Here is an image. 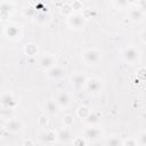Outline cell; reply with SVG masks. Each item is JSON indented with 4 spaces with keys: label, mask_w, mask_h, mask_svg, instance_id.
<instances>
[{
    "label": "cell",
    "mask_w": 146,
    "mask_h": 146,
    "mask_svg": "<svg viewBox=\"0 0 146 146\" xmlns=\"http://www.w3.org/2000/svg\"><path fill=\"white\" fill-rule=\"evenodd\" d=\"M82 57L83 60L88 64H97L102 58V54L97 49H87L83 51Z\"/></svg>",
    "instance_id": "1"
},
{
    "label": "cell",
    "mask_w": 146,
    "mask_h": 146,
    "mask_svg": "<svg viewBox=\"0 0 146 146\" xmlns=\"http://www.w3.org/2000/svg\"><path fill=\"white\" fill-rule=\"evenodd\" d=\"M86 23V18L81 14H72L68 17V25L72 29H81Z\"/></svg>",
    "instance_id": "2"
},
{
    "label": "cell",
    "mask_w": 146,
    "mask_h": 146,
    "mask_svg": "<svg viewBox=\"0 0 146 146\" xmlns=\"http://www.w3.org/2000/svg\"><path fill=\"white\" fill-rule=\"evenodd\" d=\"M0 104L6 110H11L16 106L17 102L11 94H3L0 96Z\"/></svg>",
    "instance_id": "3"
},
{
    "label": "cell",
    "mask_w": 146,
    "mask_h": 146,
    "mask_svg": "<svg viewBox=\"0 0 146 146\" xmlns=\"http://www.w3.org/2000/svg\"><path fill=\"white\" fill-rule=\"evenodd\" d=\"M39 65L44 68V70H49L54 66H56V58L51 55V54H44L40 60H39Z\"/></svg>",
    "instance_id": "4"
},
{
    "label": "cell",
    "mask_w": 146,
    "mask_h": 146,
    "mask_svg": "<svg viewBox=\"0 0 146 146\" xmlns=\"http://www.w3.org/2000/svg\"><path fill=\"white\" fill-rule=\"evenodd\" d=\"M123 58L127 60V62H135L138 59V51L135 47H128L124 49L123 51Z\"/></svg>",
    "instance_id": "5"
},
{
    "label": "cell",
    "mask_w": 146,
    "mask_h": 146,
    "mask_svg": "<svg viewBox=\"0 0 146 146\" xmlns=\"http://www.w3.org/2000/svg\"><path fill=\"white\" fill-rule=\"evenodd\" d=\"M5 128L10 132H17L23 128V123L17 119H10L9 121L6 122Z\"/></svg>",
    "instance_id": "6"
},
{
    "label": "cell",
    "mask_w": 146,
    "mask_h": 146,
    "mask_svg": "<svg viewBox=\"0 0 146 146\" xmlns=\"http://www.w3.org/2000/svg\"><path fill=\"white\" fill-rule=\"evenodd\" d=\"M86 87H87V90L89 92H92V94H97L102 89L100 82L98 80H96V79H89V80H87Z\"/></svg>",
    "instance_id": "7"
},
{
    "label": "cell",
    "mask_w": 146,
    "mask_h": 146,
    "mask_svg": "<svg viewBox=\"0 0 146 146\" xmlns=\"http://www.w3.org/2000/svg\"><path fill=\"white\" fill-rule=\"evenodd\" d=\"M86 82H87V78L83 74H75L72 76V84L76 90L81 89L86 84Z\"/></svg>",
    "instance_id": "8"
},
{
    "label": "cell",
    "mask_w": 146,
    "mask_h": 146,
    "mask_svg": "<svg viewBox=\"0 0 146 146\" xmlns=\"http://www.w3.org/2000/svg\"><path fill=\"white\" fill-rule=\"evenodd\" d=\"M100 136V130L96 127H90L84 130V137L89 140H96Z\"/></svg>",
    "instance_id": "9"
},
{
    "label": "cell",
    "mask_w": 146,
    "mask_h": 146,
    "mask_svg": "<svg viewBox=\"0 0 146 146\" xmlns=\"http://www.w3.org/2000/svg\"><path fill=\"white\" fill-rule=\"evenodd\" d=\"M70 102H71V98H70L68 94L65 92V91L59 92L58 96H57V98H56V103L58 104L59 107H66L70 104Z\"/></svg>",
    "instance_id": "10"
},
{
    "label": "cell",
    "mask_w": 146,
    "mask_h": 146,
    "mask_svg": "<svg viewBox=\"0 0 146 146\" xmlns=\"http://www.w3.org/2000/svg\"><path fill=\"white\" fill-rule=\"evenodd\" d=\"M57 138L60 140V141H64V143H67V141H70V140H72L73 139V136H72V132H71V130L66 127V128H64V129H62L58 133H57Z\"/></svg>",
    "instance_id": "11"
},
{
    "label": "cell",
    "mask_w": 146,
    "mask_h": 146,
    "mask_svg": "<svg viewBox=\"0 0 146 146\" xmlns=\"http://www.w3.org/2000/svg\"><path fill=\"white\" fill-rule=\"evenodd\" d=\"M11 9H13V3H10V2H0V17L2 19H6V17H8Z\"/></svg>",
    "instance_id": "12"
},
{
    "label": "cell",
    "mask_w": 146,
    "mask_h": 146,
    "mask_svg": "<svg viewBox=\"0 0 146 146\" xmlns=\"http://www.w3.org/2000/svg\"><path fill=\"white\" fill-rule=\"evenodd\" d=\"M63 74H64L63 68L59 67V66H57V65L54 66V67H51V68H49V70H47V75H48L49 78H52V79L62 78Z\"/></svg>",
    "instance_id": "13"
},
{
    "label": "cell",
    "mask_w": 146,
    "mask_h": 146,
    "mask_svg": "<svg viewBox=\"0 0 146 146\" xmlns=\"http://www.w3.org/2000/svg\"><path fill=\"white\" fill-rule=\"evenodd\" d=\"M56 139H57V133H55L52 130H48L41 135V140L43 143H47V144L54 143Z\"/></svg>",
    "instance_id": "14"
},
{
    "label": "cell",
    "mask_w": 146,
    "mask_h": 146,
    "mask_svg": "<svg viewBox=\"0 0 146 146\" xmlns=\"http://www.w3.org/2000/svg\"><path fill=\"white\" fill-rule=\"evenodd\" d=\"M6 34L8 38H19V34H21V31H19V27L16 26V25H8L6 27Z\"/></svg>",
    "instance_id": "15"
},
{
    "label": "cell",
    "mask_w": 146,
    "mask_h": 146,
    "mask_svg": "<svg viewBox=\"0 0 146 146\" xmlns=\"http://www.w3.org/2000/svg\"><path fill=\"white\" fill-rule=\"evenodd\" d=\"M143 11L139 8H133L129 11V18L133 22H140L143 19Z\"/></svg>",
    "instance_id": "16"
},
{
    "label": "cell",
    "mask_w": 146,
    "mask_h": 146,
    "mask_svg": "<svg viewBox=\"0 0 146 146\" xmlns=\"http://www.w3.org/2000/svg\"><path fill=\"white\" fill-rule=\"evenodd\" d=\"M46 111L49 113V114H56L59 112V106L58 104L56 103V100H48L46 103Z\"/></svg>",
    "instance_id": "17"
},
{
    "label": "cell",
    "mask_w": 146,
    "mask_h": 146,
    "mask_svg": "<svg viewBox=\"0 0 146 146\" xmlns=\"http://www.w3.org/2000/svg\"><path fill=\"white\" fill-rule=\"evenodd\" d=\"M122 140L119 137H110L108 139H106L105 145L106 146H122Z\"/></svg>",
    "instance_id": "18"
},
{
    "label": "cell",
    "mask_w": 146,
    "mask_h": 146,
    "mask_svg": "<svg viewBox=\"0 0 146 146\" xmlns=\"http://www.w3.org/2000/svg\"><path fill=\"white\" fill-rule=\"evenodd\" d=\"M90 113L89 108L87 106H80L78 110H76V114L79 117H82V119H86L88 116V114Z\"/></svg>",
    "instance_id": "19"
},
{
    "label": "cell",
    "mask_w": 146,
    "mask_h": 146,
    "mask_svg": "<svg viewBox=\"0 0 146 146\" xmlns=\"http://www.w3.org/2000/svg\"><path fill=\"white\" fill-rule=\"evenodd\" d=\"M86 119H87V122L94 124V123H97V122H98V120H99V114L96 113V112H90Z\"/></svg>",
    "instance_id": "20"
},
{
    "label": "cell",
    "mask_w": 146,
    "mask_h": 146,
    "mask_svg": "<svg viewBox=\"0 0 146 146\" xmlns=\"http://www.w3.org/2000/svg\"><path fill=\"white\" fill-rule=\"evenodd\" d=\"M36 51H38V48H36L35 44H33V43L26 44V47H25V52H26L29 56H34V55L36 54Z\"/></svg>",
    "instance_id": "21"
},
{
    "label": "cell",
    "mask_w": 146,
    "mask_h": 146,
    "mask_svg": "<svg viewBox=\"0 0 146 146\" xmlns=\"http://www.w3.org/2000/svg\"><path fill=\"white\" fill-rule=\"evenodd\" d=\"M24 15H25L26 17L32 18V17H35V16L38 15V13H36V9H35V8H33V7H27V8H25V10H24Z\"/></svg>",
    "instance_id": "22"
},
{
    "label": "cell",
    "mask_w": 146,
    "mask_h": 146,
    "mask_svg": "<svg viewBox=\"0 0 146 146\" xmlns=\"http://www.w3.org/2000/svg\"><path fill=\"white\" fill-rule=\"evenodd\" d=\"M137 144H139L140 146H145L146 145V132L145 131H141L139 133V136L137 137Z\"/></svg>",
    "instance_id": "23"
},
{
    "label": "cell",
    "mask_w": 146,
    "mask_h": 146,
    "mask_svg": "<svg viewBox=\"0 0 146 146\" xmlns=\"http://www.w3.org/2000/svg\"><path fill=\"white\" fill-rule=\"evenodd\" d=\"M62 11L65 15H72V7H71V5L70 3H64V6L62 8Z\"/></svg>",
    "instance_id": "24"
},
{
    "label": "cell",
    "mask_w": 146,
    "mask_h": 146,
    "mask_svg": "<svg viewBox=\"0 0 146 146\" xmlns=\"http://www.w3.org/2000/svg\"><path fill=\"white\" fill-rule=\"evenodd\" d=\"M73 122H74V120H73V116H72V115L67 114V115H65V116H64V124H65L66 127L72 125V124H73Z\"/></svg>",
    "instance_id": "25"
},
{
    "label": "cell",
    "mask_w": 146,
    "mask_h": 146,
    "mask_svg": "<svg viewBox=\"0 0 146 146\" xmlns=\"http://www.w3.org/2000/svg\"><path fill=\"white\" fill-rule=\"evenodd\" d=\"M47 122H48V119H47V116H46L44 114H42V115L39 116V119H38V123H39V125H41V127H46Z\"/></svg>",
    "instance_id": "26"
},
{
    "label": "cell",
    "mask_w": 146,
    "mask_h": 146,
    "mask_svg": "<svg viewBox=\"0 0 146 146\" xmlns=\"http://www.w3.org/2000/svg\"><path fill=\"white\" fill-rule=\"evenodd\" d=\"M73 146H86V141H84L83 138L78 137L73 140Z\"/></svg>",
    "instance_id": "27"
},
{
    "label": "cell",
    "mask_w": 146,
    "mask_h": 146,
    "mask_svg": "<svg viewBox=\"0 0 146 146\" xmlns=\"http://www.w3.org/2000/svg\"><path fill=\"white\" fill-rule=\"evenodd\" d=\"M122 146H137V141H136V139L129 138L124 143H122Z\"/></svg>",
    "instance_id": "28"
},
{
    "label": "cell",
    "mask_w": 146,
    "mask_h": 146,
    "mask_svg": "<svg viewBox=\"0 0 146 146\" xmlns=\"http://www.w3.org/2000/svg\"><path fill=\"white\" fill-rule=\"evenodd\" d=\"M71 7H72V9H82V2H80V1H73L72 3H71Z\"/></svg>",
    "instance_id": "29"
},
{
    "label": "cell",
    "mask_w": 146,
    "mask_h": 146,
    "mask_svg": "<svg viewBox=\"0 0 146 146\" xmlns=\"http://www.w3.org/2000/svg\"><path fill=\"white\" fill-rule=\"evenodd\" d=\"M23 146H34V144H33V141L31 139H26V140H24Z\"/></svg>",
    "instance_id": "30"
},
{
    "label": "cell",
    "mask_w": 146,
    "mask_h": 146,
    "mask_svg": "<svg viewBox=\"0 0 146 146\" xmlns=\"http://www.w3.org/2000/svg\"><path fill=\"white\" fill-rule=\"evenodd\" d=\"M114 3H115V5H117V6H125V5H128V2H127V1H115Z\"/></svg>",
    "instance_id": "31"
},
{
    "label": "cell",
    "mask_w": 146,
    "mask_h": 146,
    "mask_svg": "<svg viewBox=\"0 0 146 146\" xmlns=\"http://www.w3.org/2000/svg\"><path fill=\"white\" fill-rule=\"evenodd\" d=\"M144 71H145V68H144V67H141V68L138 71V73H139V75L141 76V79H144V73H143Z\"/></svg>",
    "instance_id": "32"
},
{
    "label": "cell",
    "mask_w": 146,
    "mask_h": 146,
    "mask_svg": "<svg viewBox=\"0 0 146 146\" xmlns=\"http://www.w3.org/2000/svg\"><path fill=\"white\" fill-rule=\"evenodd\" d=\"M1 135H2V128L0 127V136H1Z\"/></svg>",
    "instance_id": "33"
},
{
    "label": "cell",
    "mask_w": 146,
    "mask_h": 146,
    "mask_svg": "<svg viewBox=\"0 0 146 146\" xmlns=\"http://www.w3.org/2000/svg\"><path fill=\"white\" fill-rule=\"evenodd\" d=\"M0 113H1V110H0Z\"/></svg>",
    "instance_id": "34"
}]
</instances>
